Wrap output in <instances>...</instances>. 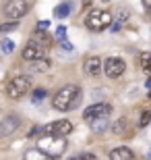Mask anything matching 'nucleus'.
I'll list each match as a JSON object with an SVG mask.
<instances>
[{
	"instance_id": "f257e3e1",
	"label": "nucleus",
	"mask_w": 151,
	"mask_h": 160,
	"mask_svg": "<svg viewBox=\"0 0 151 160\" xmlns=\"http://www.w3.org/2000/svg\"><path fill=\"white\" fill-rule=\"evenodd\" d=\"M79 102H81V88L79 85H64L60 88L52 98V106L60 112H66V110H73V108L79 106Z\"/></svg>"
},
{
	"instance_id": "f03ea898",
	"label": "nucleus",
	"mask_w": 151,
	"mask_h": 160,
	"mask_svg": "<svg viewBox=\"0 0 151 160\" xmlns=\"http://www.w3.org/2000/svg\"><path fill=\"white\" fill-rule=\"evenodd\" d=\"M66 139L64 137H56V135H44L37 139V146L35 148L40 150V152H44V154L48 156V158H60V156L66 152Z\"/></svg>"
},
{
	"instance_id": "7ed1b4c3",
	"label": "nucleus",
	"mask_w": 151,
	"mask_h": 160,
	"mask_svg": "<svg viewBox=\"0 0 151 160\" xmlns=\"http://www.w3.org/2000/svg\"><path fill=\"white\" fill-rule=\"evenodd\" d=\"M85 25L91 31L108 29L112 25V12L106 11V8H93V11H89L87 17H85Z\"/></svg>"
},
{
	"instance_id": "20e7f679",
	"label": "nucleus",
	"mask_w": 151,
	"mask_h": 160,
	"mask_svg": "<svg viewBox=\"0 0 151 160\" xmlns=\"http://www.w3.org/2000/svg\"><path fill=\"white\" fill-rule=\"evenodd\" d=\"M46 42H37V40H29L25 44L23 52H21V58L25 62H37V60L44 58V54H46Z\"/></svg>"
},
{
	"instance_id": "39448f33",
	"label": "nucleus",
	"mask_w": 151,
	"mask_h": 160,
	"mask_svg": "<svg viewBox=\"0 0 151 160\" xmlns=\"http://www.w3.org/2000/svg\"><path fill=\"white\" fill-rule=\"evenodd\" d=\"M29 88H31V77H27V75H17V77H12L11 81L6 83V94L17 100V98L27 94Z\"/></svg>"
},
{
	"instance_id": "423d86ee",
	"label": "nucleus",
	"mask_w": 151,
	"mask_h": 160,
	"mask_svg": "<svg viewBox=\"0 0 151 160\" xmlns=\"http://www.w3.org/2000/svg\"><path fill=\"white\" fill-rule=\"evenodd\" d=\"M110 112H112L110 104H106V102H95V104H91L89 108L83 110V121H87V123L91 125L93 121H97V119H108Z\"/></svg>"
},
{
	"instance_id": "0eeeda50",
	"label": "nucleus",
	"mask_w": 151,
	"mask_h": 160,
	"mask_svg": "<svg viewBox=\"0 0 151 160\" xmlns=\"http://www.w3.org/2000/svg\"><path fill=\"white\" fill-rule=\"evenodd\" d=\"M29 8H31L29 2H25V0H12V2H6V4L2 6V12H4L11 21H19L21 17H25V15L29 12Z\"/></svg>"
},
{
	"instance_id": "6e6552de",
	"label": "nucleus",
	"mask_w": 151,
	"mask_h": 160,
	"mask_svg": "<svg viewBox=\"0 0 151 160\" xmlns=\"http://www.w3.org/2000/svg\"><path fill=\"white\" fill-rule=\"evenodd\" d=\"M124 71H126V62H124L122 58H118V56H110V58H106V62H104V73L110 79H118Z\"/></svg>"
},
{
	"instance_id": "1a4fd4ad",
	"label": "nucleus",
	"mask_w": 151,
	"mask_h": 160,
	"mask_svg": "<svg viewBox=\"0 0 151 160\" xmlns=\"http://www.w3.org/2000/svg\"><path fill=\"white\" fill-rule=\"evenodd\" d=\"M70 131H73V123L66 119H60V121H54V123L46 125V135L64 137V135H68Z\"/></svg>"
},
{
	"instance_id": "9d476101",
	"label": "nucleus",
	"mask_w": 151,
	"mask_h": 160,
	"mask_svg": "<svg viewBox=\"0 0 151 160\" xmlns=\"http://www.w3.org/2000/svg\"><path fill=\"white\" fill-rule=\"evenodd\" d=\"M19 125H21V119H19L17 114H8V117H4V121L0 123V135H11V133H15V131L19 129Z\"/></svg>"
},
{
	"instance_id": "9b49d317",
	"label": "nucleus",
	"mask_w": 151,
	"mask_h": 160,
	"mask_svg": "<svg viewBox=\"0 0 151 160\" xmlns=\"http://www.w3.org/2000/svg\"><path fill=\"white\" fill-rule=\"evenodd\" d=\"M85 73H87L89 77H97L99 73L104 71V65H101V58L99 56H91V58H87L85 60Z\"/></svg>"
},
{
	"instance_id": "f8f14e48",
	"label": "nucleus",
	"mask_w": 151,
	"mask_h": 160,
	"mask_svg": "<svg viewBox=\"0 0 151 160\" xmlns=\"http://www.w3.org/2000/svg\"><path fill=\"white\" fill-rule=\"evenodd\" d=\"M110 160H134V154L130 148L120 146V148H114L110 152Z\"/></svg>"
},
{
	"instance_id": "ddd939ff",
	"label": "nucleus",
	"mask_w": 151,
	"mask_h": 160,
	"mask_svg": "<svg viewBox=\"0 0 151 160\" xmlns=\"http://www.w3.org/2000/svg\"><path fill=\"white\" fill-rule=\"evenodd\" d=\"M70 11H73V4H70V2H60V4L54 8V17L56 19H66L70 15Z\"/></svg>"
},
{
	"instance_id": "4468645a",
	"label": "nucleus",
	"mask_w": 151,
	"mask_h": 160,
	"mask_svg": "<svg viewBox=\"0 0 151 160\" xmlns=\"http://www.w3.org/2000/svg\"><path fill=\"white\" fill-rule=\"evenodd\" d=\"M139 60H141V69L145 71V75L151 77V52H141Z\"/></svg>"
},
{
	"instance_id": "2eb2a0df",
	"label": "nucleus",
	"mask_w": 151,
	"mask_h": 160,
	"mask_svg": "<svg viewBox=\"0 0 151 160\" xmlns=\"http://www.w3.org/2000/svg\"><path fill=\"white\" fill-rule=\"evenodd\" d=\"M25 160H52V158H48L44 152H40L37 148H33V150H27V154H25Z\"/></svg>"
},
{
	"instance_id": "dca6fc26",
	"label": "nucleus",
	"mask_w": 151,
	"mask_h": 160,
	"mask_svg": "<svg viewBox=\"0 0 151 160\" xmlns=\"http://www.w3.org/2000/svg\"><path fill=\"white\" fill-rule=\"evenodd\" d=\"M50 67H52V62H50V60H48V58H41V60H37V62H33V67H31V69H33V71H37V73H44V71H48Z\"/></svg>"
},
{
	"instance_id": "f3484780",
	"label": "nucleus",
	"mask_w": 151,
	"mask_h": 160,
	"mask_svg": "<svg viewBox=\"0 0 151 160\" xmlns=\"http://www.w3.org/2000/svg\"><path fill=\"white\" fill-rule=\"evenodd\" d=\"M91 129H93V133H101V131H106V129H108V119L93 121V123H91Z\"/></svg>"
},
{
	"instance_id": "a211bd4d",
	"label": "nucleus",
	"mask_w": 151,
	"mask_h": 160,
	"mask_svg": "<svg viewBox=\"0 0 151 160\" xmlns=\"http://www.w3.org/2000/svg\"><path fill=\"white\" fill-rule=\"evenodd\" d=\"M112 131H114L116 135H122V133L126 131V119H118L116 123L112 125Z\"/></svg>"
},
{
	"instance_id": "6ab92c4d",
	"label": "nucleus",
	"mask_w": 151,
	"mask_h": 160,
	"mask_svg": "<svg viewBox=\"0 0 151 160\" xmlns=\"http://www.w3.org/2000/svg\"><path fill=\"white\" fill-rule=\"evenodd\" d=\"M19 27L17 21H8V23H2L0 25V33H11V31H15Z\"/></svg>"
},
{
	"instance_id": "aec40b11",
	"label": "nucleus",
	"mask_w": 151,
	"mask_h": 160,
	"mask_svg": "<svg viewBox=\"0 0 151 160\" xmlns=\"http://www.w3.org/2000/svg\"><path fill=\"white\" fill-rule=\"evenodd\" d=\"M0 50H2L4 54H12V52H15V42H12V40H4V42H2V46H0Z\"/></svg>"
},
{
	"instance_id": "412c9836",
	"label": "nucleus",
	"mask_w": 151,
	"mask_h": 160,
	"mask_svg": "<svg viewBox=\"0 0 151 160\" xmlns=\"http://www.w3.org/2000/svg\"><path fill=\"white\" fill-rule=\"evenodd\" d=\"M149 123H151V110H143V114H141V121H139V127H141V129H145Z\"/></svg>"
},
{
	"instance_id": "4be33fe9",
	"label": "nucleus",
	"mask_w": 151,
	"mask_h": 160,
	"mask_svg": "<svg viewBox=\"0 0 151 160\" xmlns=\"http://www.w3.org/2000/svg\"><path fill=\"white\" fill-rule=\"evenodd\" d=\"M41 133L46 135V127H41V125H37V127H33V129L29 131V137H31V139H33V137H40Z\"/></svg>"
},
{
	"instance_id": "5701e85b",
	"label": "nucleus",
	"mask_w": 151,
	"mask_h": 160,
	"mask_svg": "<svg viewBox=\"0 0 151 160\" xmlns=\"http://www.w3.org/2000/svg\"><path fill=\"white\" fill-rule=\"evenodd\" d=\"M46 94H48L46 89H35L33 92V102H41L44 98H46Z\"/></svg>"
},
{
	"instance_id": "b1692460",
	"label": "nucleus",
	"mask_w": 151,
	"mask_h": 160,
	"mask_svg": "<svg viewBox=\"0 0 151 160\" xmlns=\"http://www.w3.org/2000/svg\"><path fill=\"white\" fill-rule=\"evenodd\" d=\"M68 160H97V158H95V156H93V154H87V152H85V154L73 156V158H68Z\"/></svg>"
},
{
	"instance_id": "393cba45",
	"label": "nucleus",
	"mask_w": 151,
	"mask_h": 160,
	"mask_svg": "<svg viewBox=\"0 0 151 160\" xmlns=\"http://www.w3.org/2000/svg\"><path fill=\"white\" fill-rule=\"evenodd\" d=\"M56 38H58L60 42H64V40H66V27H64V25H60L58 29H56Z\"/></svg>"
},
{
	"instance_id": "a878e982",
	"label": "nucleus",
	"mask_w": 151,
	"mask_h": 160,
	"mask_svg": "<svg viewBox=\"0 0 151 160\" xmlns=\"http://www.w3.org/2000/svg\"><path fill=\"white\" fill-rule=\"evenodd\" d=\"M48 27H50V21H40V23H37V31H40V33L48 31Z\"/></svg>"
},
{
	"instance_id": "bb28decb",
	"label": "nucleus",
	"mask_w": 151,
	"mask_h": 160,
	"mask_svg": "<svg viewBox=\"0 0 151 160\" xmlns=\"http://www.w3.org/2000/svg\"><path fill=\"white\" fill-rule=\"evenodd\" d=\"M60 44H62V48H64V50H73V44H70L68 40H64V42H60Z\"/></svg>"
},
{
	"instance_id": "cd10ccee",
	"label": "nucleus",
	"mask_w": 151,
	"mask_h": 160,
	"mask_svg": "<svg viewBox=\"0 0 151 160\" xmlns=\"http://www.w3.org/2000/svg\"><path fill=\"white\" fill-rule=\"evenodd\" d=\"M110 29H112V31H120V29H122V23H118V21H116V23H112Z\"/></svg>"
},
{
	"instance_id": "c85d7f7f",
	"label": "nucleus",
	"mask_w": 151,
	"mask_h": 160,
	"mask_svg": "<svg viewBox=\"0 0 151 160\" xmlns=\"http://www.w3.org/2000/svg\"><path fill=\"white\" fill-rule=\"evenodd\" d=\"M145 85H147V89H149V92H151V77L147 79V83H145Z\"/></svg>"
},
{
	"instance_id": "c756f323",
	"label": "nucleus",
	"mask_w": 151,
	"mask_h": 160,
	"mask_svg": "<svg viewBox=\"0 0 151 160\" xmlns=\"http://www.w3.org/2000/svg\"><path fill=\"white\" fill-rule=\"evenodd\" d=\"M143 4H145L147 8H151V2H149V0H147V2H143Z\"/></svg>"
},
{
	"instance_id": "7c9ffc66",
	"label": "nucleus",
	"mask_w": 151,
	"mask_h": 160,
	"mask_svg": "<svg viewBox=\"0 0 151 160\" xmlns=\"http://www.w3.org/2000/svg\"><path fill=\"white\" fill-rule=\"evenodd\" d=\"M149 98H151V94H149Z\"/></svg>"
},
{
	"instance_id": "2f4dec72",
	"label": "nucleus",
	"mask_w": 151,
	"mask_h": 160,
	"mask_svg": "<svg viewBox=\"0 0 151 160\" xmlns=\"http://www.w3.org/2000/svg\"><path fill=\"white\" fill-rule=\"evenodd\" d=\"M149 160H151V156H149Z\"/></svg>"
}]
</instances>
